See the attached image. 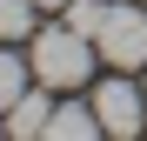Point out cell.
I'll use <instances>...</instances> for the list:
<instances>
[{
    "label": "cell",
    "instance_id": "9c48e42d",
    "mask_svg": "<svg viewBox=\"0 0 147 141\" xmlns=\"http://www.w3.org/2000/svg\"><path fill=\"white\" fill-rule=\"evenodd\" d=\"M34 7H67V0H34Z\"/></svg>",
    "mask_w": 147,
    "mask_h": 141
},
{
    "label": "cell",
    "instance_id": "5b68a950",
    "mask_svg": "<svg viewBox=\"0 0 147 141\" xmlns=\"http://www.w3.org/2000/svg\"><path fill=\"white\" fill-rule=\"evenodd\" d=\"M47 121H54V101L47 94H20L7 108V134H47Z\"/></svg>",
    "mask_w": 147,
    "mask_h": 141
},
{
    "label": "cell",
    "instance_id": "ba28073f",
    "mask_svg": "<svg viewBox=\"0 0 147 141\" xmlns=\"http://www.w3.org/2000/svg\"><path fill=\"white\" fill-rule=\"evenodd\" d=\"M107 7H114V0H67V27H80V34L94 40L100 20H107Z\"/></svg>",
    "mask_w": 147,
    "mask_h": 141
},
{
    "label": "cell",
    "instance_id": "52a82bcc",
    "mask_svg": "<svg viewBox=\"0 0 147 141\" xmlns=\"http://www.w3.org/2000/svg\"><path fill=\"white\" fill-rule=\"evenodd\" d=\"M34 34V0H0V40H27Z\"/></svg>",
    "mask_w": 147,
    "mask_h": 141
},
{
    "label": "cell",
    "instance_id": "8992f818",
    "mask_svg": "<svg viewBox=\"0 0 147 141\" xmlns=\"http://www.w3.org/2000/svg\"><path fill=\"white\" fill-rule=\"evenodd\" d=\"M47 134H60V141H94V134H107V128H100V114H94V101H87V108H54Z\"/></svg>",
    "mask_w": 147,
    "mask_h": 141
},
{
    "label": "cell",
    "instance_id": "6da1fadb",
    "mask_svg": "<svg viewBox=\"0 0 147 141\" xmlns=\"http://www.w3.org/2000/svg\"><path fill=\"white\" fill-rule=\"evenodd\" d=\"M27 61H34V81H47V87H80V81L94 74V61H100V47H94L80 27H47V34H34Z\"/></svg>",
    "mask_w": 147,
    "mask_h": 141
},
{
    "label": "cell",
    "instance_id": "277c9868",
    "mask_svg": "<svg viewBox=\"0 0 147 141\" xmlns=\"http://www.w3.org/2000/svg\"><path fill=\"white\" fill-rule=\"evenodd\" d=\"M27 74H34V61L20 54V40H7V54H0V114L27 94Z\"/></svg>",
    "mask_w": 147,
    "mask_h": 141
},
{
    "label": "cell",
    "instance_id": "3957f363",
    "mask_svg": "<svg viewBox=\"0 0 147 141\" xmlns=\"http://www.w3.org/2000/svg\"><path fill=\"white\" fill-rule=\"evenodd\" d=\"M94 114H100V128L107 134H140L147 128V87H134L127 74H114V81H100L94 87Z\"/></svg>",
    "mask_w": 147,
    "mask_h": 141
},
{
    "label": "cell",
    "instance_id": "7a4b0ae2",
    "mask_svg": "<svg viewBox=\"0 0 147 141\" xmlns=\"http://www.w3.org/2000/svg\"><path fill=\"white\" fill-rule=\"evenodd\" d=\"M94 47H100V61L120 67V74H134V67H147V14L127 7V0H114L100 34H94Z\"/></svg>",
    "mask_w": 147,
    "mask_h": 141
}]
</instances>
